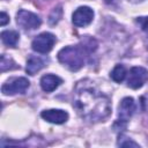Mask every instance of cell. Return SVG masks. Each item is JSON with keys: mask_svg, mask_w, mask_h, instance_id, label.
I'll return each mask as SVG.
<instances>
[{"mask_svg": "<svg viewBox=\"0 0 148 148\" xmlns=\"http://www.w3.org/2000/svg\"><path fill=\"white\" fill-rule=\"evenodd\" d=\"M73 105L82 118L92 123L104 120L111 112L109 97L84 82L76 84Z\"/></svg>", "mask_w": 148, "mask_h": 148, "instance_id": "1", "label": "cell"}, {"mask_svg": "<svg viewBox=\"0 0 148 148\" xmlns=\"http://www.w3.org/2000/svg\"><path fill=\"white\" fill-rule=\"evenodd\" d=\"M58 60L73 72L79 71L84 65L83 49L79 46H66L58 52Z\"/></svg>", "mask_w": 148, "mask_h": 148, "instance_id": "2", "label": "cell"}, {"mask_svg": "<svg viewBox=\"0 0 148 148\" xmlns=\"http://www.w3.org/2000/svg\"><path fill=\"white\" fill-rule=\"evenodd\" d=\"M16 22L24 30H35L42 24V20L38 15L25 9L18 10V13L16 14Z\"/></svg>", "mask_w": 148, "mask_h": 148, "instance_id": "3", "label": "cell"}, {"mask_svg": "<svg viewBox=\"0 0 148 148\" xmlns=\"http://www.w3.org/2000/svg\"><path fill=\"white\" fill-rule=\"evenodd\" d=\"M56 43V37L51 32H42L36 36L31 43V47L34 51L38 53H47L52 50Z\"/></svg>", "mask_w": 148, "mask_h": 148, "instance_id": "4", "label": "cell"}, {"mask_svg": "<svg viewBox=\"0 0 148 148\" xmlns=\"http://www.w3.org/2000/svg\"><path fill=\"white\" fill-rule=\"evenodd\" d=\"M30 82L25 77H13L8 80L6 83L1 87V92L3 95H16V94H23L29 88Z\"/></svg>", "mask_w": 148, "mask_h": 148, "instance_id": "5", "label": "cell"}, {"mask_svg": "<svg viewBox=\"0 0 148 148\" xmlns=\"http://www.w3.org/2000/svg\"><path fill=\"white\" fill-rule=\"evenodd\" d=\"M147 80H148V71L143 67L135 66V67H132L130 71L127 86L132 89H139L146 83Z\"/></svg>", "mask_w": 148, "mask_h": 148, "instance_id": "6", "label": "cell"}, {"mask_svg": "<svg viewBox=\"0 0 148 148\" xmlns=\"http://www.w3.org/2000/svg\"><path fill=\"white\" fill-rule=\"evenodd\" d=\"M92 18H94V12L90 7H87V6L79 7L73 13V16H72L73 24L79 28L87 27L88 24H90L92 22Z\"/></svg>", "mask_w": 148, "mask_h": 148, "instance_id": "7", "label": "cell"}, {"mask_svg": "<svg viewBox=\"0 0 148 148\" xmlns=\"http://www.w3.org/2000/svg\"><path fill=\"white\" fill-rule=\"evenodd\" d=\"M134 110H135V102L132 97H125L121 99L120 104H119V112H118V116H119V119H118V124H120V127H124L121 126L126 124V121L132 117V114L134 113Z\"/></svg>", "mask_w": 148, "mask_h": 148, "instance_id": "8", "label": "cell"}, {"mask_svg": "<svg viewBox=\"0 0 148 148\" xmlns=\"http://www.w3.org/2000/svg\"><path fill=\"white\" fill-rule=\"evenodd\" d=\"M42 118L49 123L52 124H64L68 119V113L64 110L59 109H50V110H44L40 113Z\"/></svg>", "mask_w": 148, "mask_h": 148, "instance_id": "9", "label": "cell"}, {"mask_svg": "<svg viewBox=\"0 0 148 148\" xmlns=\"http://www.w3.org/2000/svg\"><path fill=\"white\" fill-rule=\"evenodd\" d=\"M61 83H62V80L59 76L53 74H46L40 79V87L46 92H51L56 90Z\"/></svg>", "mask_w": 148, "mask_h": 148, "instance_id": "10", "label": "cell"}, {"mask_svg": "<svg viewBox=\"0 0 148 148\" xmlns=\"http://www.w3.org/2000/svg\"><path fill=\"white\" fill-rule=\"evenodd\" d=\"M45 66V62L43 59H40L39 57H35V56H31L28 61H27V73L30 74V75H35L37 72H39L43 67Z\"/></svg>", "mask_w": 148, "mask_h": 148, "instance_id": "11", "label": "cell"}, {"mask_svg": "<svg viewBox=\"0 0 148 148\" xmlns=\"http://www.w3.org/2000/svg\"><path fill=\"white\" fill-rule=\"evenodd\" d=\"M18 32L14 31V30H5L1 32V40L5 45L9 46V47H15L17 42H18Z\"/></svg>", "mask_w": 148, "mask_h": 148, "instance_id": "12", "label": "cell"}, {"mask_svg": "<svg viewBox=\"0 0 148 148\" xmlns=\"http://www.w3.org/2000/svg\"><path fill=\"white\" fill-rule=\"evenodd\" d=\"M125 76H126V69H125V67L123 65H116L114 68L110 73V77L117 83L123 82Z\"/></svg>", "mask_w": 148, "mask_h": 148, "instance_id": "13", "label": "cell"}, {"mask_svg": "<svg viewBox=\"0 0 148 148\" xmlns=\"http://www.w3.org/2000/svg\"><path fill=\"white\" fill-rule=\"evenodd\" d=\"M14 61L10 59V58H7L5 54L1 56V62H0V68H1V72H6L8 69H12V68H15L16 66H14Z\"/></svg>", "mask_w": 148, "mask_h": 148, "instance_id": "14", "label": "cell"}, {"mask_svg": "<svg viewBox=\"0 0 148 148\" xmlns=\"http://www.w3.org/2000/svg\"><path fill=\"white\" fill-rule=\"evenodd\" d=\"M61 15H62V10H61V7L54 8V9H53V12L51 13L50 17H49V22H50V24L54 25L56 23H58V21L61 18Z\"/></svg>", "mask_w": 148, "mask_h": 148, "instance_id": "15", "label": "cell"}, {"mask_svg": "<svg viewBox=\"0 0 148 148\" xmlns=\"http://www.w3.org/2000/svg\"><path fill=\"white\" fill-rule=\"evenodd\" d=\"M118 145L120 146V147H140L139 146V143H136V142H134L133 140H128L127 138H126V140L125 141H118Z\"/></svg>", "mask_w": 148, "mask_h": 148, "instance_id": "16", "label": "cell"}, {"mask_svg": "<svg viewBox=\"0 0 148 148\" xmlns=\"http://www.w3.org/2000/svg\"><path fill=\"white\" fill-rule=\"evenodd\" d=\"M138 23L141 25V29L143 31L148 32V16L147 17H139L138 18Z\"/></svg>", "mask_w": 148, "mask_h": 148, "instance_id": "17", "label": "cell"}, {"mask_svg": "<svg viewBox=\"0 0 148 148\" xmlns=\"http://www.w3.org/2000/svg\"><path fill=\"white\" fill-rule=\"evenodd\" d=\"M9 22V16L5 13V12H1V18H0V25L1 27H3V25H6L7 23Z\"/></svg>", "mask_w": 148, "mask_h": 148, "instance_id": "18", "label": "cell"}, {"mask_svg": "<svg viewBox=\"0 0 148 148\" xmlns=\"http://www.w3.org/2000/svg\"><path fill=\"white\" fill-rule=\"evenodd\" d=\"M104 1H105V2H106V3H111V2H112V1H113V0H104Z\"/></svg>", "mask_w": 148, "mask_h": 148, "instance_id": "19", "label": "cell"}, {"mask_svg": "<svg viewBox=\"0 0 148 148\" xmlns=\"http://www.w3.org/2000/svg\"><path fill=\"white\" fill-rule=\"evenodd\" d=\"M131 1H142V0H131Z\"/></svg>", "mask_w": 148, "mask_h": 148, "instance_id": "20", "label": "cell"}]
</instances>
